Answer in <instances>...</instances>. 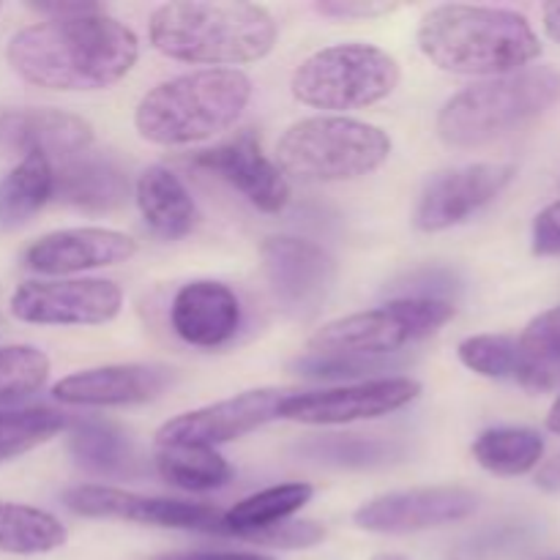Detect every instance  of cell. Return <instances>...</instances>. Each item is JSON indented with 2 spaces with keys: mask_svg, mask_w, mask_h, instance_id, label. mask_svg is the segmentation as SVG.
<instances>
[{
  "mask_svg": "<svg viewBox=\"0 0 560 560\" xmlns=\"http://www.w3.org/2000/svg\"><path fill=\"white\" fill-rule=\"evenodd\" d=\"M137 58L135 31L104 11L27 25L5 47V60L27 85L66 93L104 91L124 80Z\"/></svg>",
  "mask_w": 560,
  "mask_h": 560,
  "instance_id": "1",
  "label": "cell"
},
{
  "mask_svg": "<svg viewBox=\"0 0 560 560\" xmlns=\"http://www.w3.org/2000/svg\"><path fill=\"white\" fill-rule=\"evenodd\" d=\"M419 49L443 71L503 77L541 58V38L523 14L495 5L446 3L421 20Z\"/></svg>",
  "mask_w": 560,
  "mask_h": 560,
  "instance_id": "2",
  "label": "cell"
},
{
  "mask_svg": "<svg viewBox=\"0 0 560 560\" xmlns=\"http://www.w3.org/2000/svg\"><path fill=\"white\" fill-rule=\"evenodd\" d=\"M151 44L191 66H241L266 58L277 44V20L257 3L184 0L159 5L148 22Z\"/></svg>",
  "mask_w": 560,
  "mask_h": 560,
  "instance_id": "3",
  "label": "cell"
},
{
  "mask_svg": "<svg viewBox=\"0 0 560 560\" xmlns=\"http://www.w3.org/2000/svg\"><path fill=\"white\" fill-rule=\"evenodd\" d=\"M249 98L252 80L244 71H189L151 88L137 104L135 126L153 145H195L235 126Z\"/></svg>",
  "mask_w": 560,
  "mask_h": 560,
  "instance_id": "4",
  "label": "cell"
},
{
  "mask_svg": "<svg viewBox=\"0 0 560 560\" xmlns=\"http://www.w3.org/2000/svg\"><path fill=\"white\" fill-rule=\"evenodd\" d=\"M560 96L550 66L514 71L454 93L438 115V137L452 148H479L539 118Z\"/></svg>",
  "mask_w": 560,
  "mask_h": 560,
  "instance_id": "5",
  "label": "cell"
},
{
  "mask_svg": "<svg viewBox=\"0 0 560 560\" xmlns=\"http://www.w3.org/2000/svg\"><path fill=\"white\" fill-rule=\"evenodd\" d=\"M392 140L377 126L345 115H315L290 126L277 145L279 170L306 184L355 180L388 162Z\"/></svg>",
  "mask_w": 560,
  "mask_h": 560,
  "instance_id": "6",
  "label": "cell"
},
{
  "mask_svg": "<svg viewBox=\"0 0 560 560\" xmlns=\"http://www.w3.org/2000/svg\"><path fill=\"white\" fill-rule=\"evenodd\" d=\"M399 85V63L375 44L317 49L293 71L290 91L315 109H361L383 102Z\"/></svg>",
  "mask_w": 560,
  "mask_h": 560,
  "instance_id": "7",
  "label": "cell"
},
{
  "mask_svg": "<svg viewBox=\"0 0 560 560\" xmlns=\"http://www.w3.org/2000/svg\"><path fill=\"white\" fill-rule=\"evenodd\" d=\"M457 306L452 301L435 299H394L377 310L355 312L326 323L310 339L312 353H348V355H392L408 345L421 342L441 331Z\"/></svg>",
  "mask_w": 560,
  "mask_h": 560,
  "instance_id": "8",
  "label": "cell"
},
{
  "mask_svg": "<svg viewBox=\"0 0 560 560\" xmlns=\"http://www.w3.org/2000/svg\"><path fill=\"white\" fill-rule=\"evenodd\" d=\"M120 306L124 293L109 279H31L9 301L11 315L33 326H102Z\"/></svg>",
  "mask_w": 560,
  "mask_h": 560,
  "instance_id": "9",
  "label": "cell"
},
{
  "mask_svg": "<svg viewBox=\"0 0 560 560\" xmlns=\"http://www.w3.org/2000/svg\"><path fill=\"white\" fill-rule=\"evenodd\" d=\"M66 509L80 517L93 520H126V523L153 525L173 530H202V534H224V512L206 503L170 501V498H148L140 492H126L118 487L82 485L71 487L63 495Z\"/></svg>",
  "mask_w": 560,
  "mask_h": 560,
  "instance_id": "10",
  "label": "cell"
},
{
  "mask_svg": "<svg viewBox=\"0 0 560 560\" xmlns=\"http://www.w3.org/2000/svg\"><path fill=\"white\" fill-rule=\"evenodd\" d=\"M421 394V383L410 377H377L328 392L290 394L279 408V419L312 427H337L353 421L381 419L402 410Z\"/></svg>",
  "mask_w": 560,
  "mask_h": 560,
  "instance_id": "11",
  "label": "cell"
},
{
  "mask_svg": "<svg viewBox=\"0 0 560 560\" xmlns=\"http://www.w3.org/2000/svg\"><path fill=\"white\" fill-rule=\"evenodd\" d=\"M260 257L273 299L295 317L315 315L337 282V262L315 241L273 235L262 241Z\"/></svg>",
  "mask_w": 560,
  "mask_h": 560,
  "instance_id": "12",
  "label": "cell"
},
{
  "mask_svg": "<svg viewBox=\"0 0 560 560\" xmlns=\"http://www.w3.org/2000/svg\"><path fill=\"white\" fill-rule=\"evenodd\" d=\"M288 397L290 394L279 388H255L224 402L189 410L159 427L156 446L217 448L222 443L238 441L255 432L257 427L279 419V408Z\"/></svg>",
  "mask_w": 560,
  "mask_h": 560,
  "instance_id": "13",
  "label": "cell"
},
{
  "mask_svg": "<svg viewBox=\"0 0 560 560\" xmlns=\"http://www.w3.org/2000/svg\"><path fill=\"white\" fill-rule=\"evenodd\" d=\"M476 509L479 495L465 487H419L372 498L353 514V523L370 534L408 536L459 523Z\"/></svg>",
  "mask_w": 560,
  "mask_h": 560,
  "instance_id": "14",
  "label": "cell"
},
{
  "mask_svg": "<svg viewBox=\"0 0 560 560\" xmlns=\"http://www.w3.org/2000/svg\"><path fill=\"white\" fill-rule=\"evenodd\" d=\"M514 164H465V167L446 170L430 178L416 206L413 224L421 233H441V230L463 224L476 211L495 200L514 180Z\"/></svg>",
  "mask_w": 560,
  "mask_h": 560,
  "instance_id": "15",
  "label": "cell"
},
{
  "mask_svg": "<svg viewBox=\"0 0 560 560\" xmlns=\"http://www.w3.org/2000/svg\"><path fill=\"white\" fill-rule=\"evenodd\" d=\"M91 145L93 126L80 115L52 107L0 109V156H44L55 167Z\"/></svg>",
  "mask_w": 560,
  "mask_h": 560,
  "instance_id": "16",
  "label": "cell"
},
{
  "mask_svg": "<svg viewBox=\"0 0 560 560\" xmlns=\"http://www.w3.org/2000/svg\"><path fill=\"white\" fill-rule=\"evenodd\" d=\"M195 167L208 170L238 189L257 211L282 213L290 202V184L282 170L262 153L260 140L252 131L233 137L217 148L200 151L191 159Z\"/></svg>",
  "mask_w": 560,
  "mask_h": 560,
  "instance_id": "17",
  "label": "cell"
},
{
  "mask_svg": "<svg viewBox=\"0 0 560 560\" xmlns=\"http://www.w3.org/2000/svg\"><path fill=\"white\" fill-rule=\"evenodd\" d=\"M137 255V241L118 230L71 228L49 233L27 246L25 266L47 277L93 271V268L118 266Z\"/></svg>",
  "mask_w": 560,
  "mask_h": 560,
  "instance_id": "18",
  "label": "cell"
},
{
  "mask_svg": "<svg viewBox=\"0 0 560 560\" xmlns=\"http://www.w3.org/2000/svg\"><path fill=\"white\" fill-rule=\"evenodd\" d=\"M173 383V370L148 364H115L74 372L55 383V399L82 408H118L156 399Z\"/></svg>",
  "mask_w": 560,
  "mask_h": 560,
  "instance_id": "19",
  "label": "cell"
},
{
  "mask_svg": "<svg viewBox=\"0 0 560 560\" xmlns=\"http://www.w3.org/2000/svg\"><path fill=\"white\" fill-rule=\"evenodd\" d=\"M170 323L186 345L222 348L241 328V301L228 284L197 279L175 293Z\"/></svg>",
  "mask_w": 560,
  "mask_h": 560,
  "instance_id": "20",
  "label": "cell"
},
{
  "mask_svg": "<svg viewBox=\"0 0 560 560\" xmlns=\"http://www.w3.org/2000/svg\"><path fill=\"white\" fill-rule=\"evenodd\" d=\"M129 175L109 156H82L55 170V197L88 213H107L129 200Z\"/></svg>",
  "mask_w": 560,
  "mask_h": 560,
  "instance_id": "21",
  "label": "cell"
},
{
  "mask_svg": "<svg viewBox=\"0 0 560 560\" xmlns=\"http://www.w3.org/2000/svg\"><path fill=\"white\" fill-rule=\"evenodd\" d=\"M457 355L476 375L492 377V381H514L528 392H547L558 383L560 370L525 359L517 339L503 337V334H479V337L463 339Z\"/></svg>",
  "mask_w": 560,
  "mask_h": 560,
  "instance_id": "22",
  "label": "cell"
},
{
  "mask_svg": "<svg viewBox=\"0 0 560 560\" xmlns=\"http://www.w3.org/2000/svg\"><path fill=\"white\" fill-rule=\"evenodd\" d=\"M145 228L156 238L178 241L189 235L197 224V206L184 180L164 164H153L140 175L135 189Z\"/></svg>",
  "mask_w": 560,
  "mask_h": 560,
  "instance_id": "23",
  "label": "cell"
},
{
  "mask_svg": "<svg viewBox=\"0 0 560 560\" xmlns=\"http://www.w3.org/2000/svg\"><path fill=\"white\" fill-rule=\"evenodd\" d=\"M69 452L82 470L93 476L135 474V446L129 435L113 421L80 419L71 427Z\"/></svg>",
  "mask_w": 560,
  "mask_h": 560,
  "instance_id": "24",
  "label": "cell"
},
{
  "mask_svg": "<svg viewBox=\"0 0 560 560\" xmlns=\"http://www.w3.org/2000/svg\"><path fill=\"white\" fill-rule=\"evenodd\" d=\"M55 197V167L44 156H25L0 178V230L31 222Z\"/></svg>",
  "mask_w": 560,
  "mask_h": 560,
  "instance_id": "25",
  "label": "cell"
},
{
  "mask_svg": "<svg viewBox=\"0 0 560 560\" xmlns=\"http://www.w3.org/2000/svg\"><path fill=\"white\" fill-rule=\"evenodd\" d=\"M312 495H315V490L304 481H290V485L255 492V495L235 503L230 512H224V534L235 536V539H246L257 530L288 523L295 512H301L310 503Z\"/></svg>",
  "mask_w": 560,
  "mask_h": 560,
  "instance_id": "26",
  "label": "cell"
},
{
  "mask_svg": "<svg viewBox=\"0 0 560 560\" xmlns=\"http://www.w3.org/2000/svg\"><path fill=\"white\" fill-rule=\"evenodd\" d=\"M299 454L317 465H331V468H348V470H366V468H386V465L399 463V459H405L408 448H405V443L388 441V438L320 435L301 443Z\"/></svg>",
  "mask_w": 560,
  "mask_h": 560,
  "instance_id": "27",
  "label": "cell"
},
{
  "mask_svg": "<svg viewBox=\"0 0 560 560\" xmlns=\"http://www.w3.org/2000/svg\"><path fill=\"white\" fill-rule=\"evenodd\" d=\"M66 539L69 534L55 514L0 501V552L5 556H44L63 547Z\"/></svg>",
  "mask_w": 560,
  "mask_h": 560,
  "instance_id": "28",
  "label": "cell"
},
{
  "mask_svg": "<svg viewBox=\"0 0 560 560\" xmlns=\"http://www.w3.org/2000/svg\"><path fill=\"white\" fill-rule=\"evenodd\" d=\"M474 457L495 476H525L545 457V438L528 427H495L476 438Z\"/></svg>",
  "mask_w": 560,
  "mask_h": 560,
  "instance_id": "29",
  "label": "cell"
},
{
  "mask_svg": "<svg viewBox=\"0 0 560 560\" xmlns=\"http://www.w3.org/2000/svg\"><path fill=\"white\" fill-rule=\"evenodd\" d=\"M153 463L167 485L186 492H211L233 479V468L217 448L159 446Z\"/></svg>",
  "mask_w": 560,
  "mask_h": 560,
  "instance_id": "30",
  "label": "cell"
},
{
  "mask_svg": "<svg viewBox=\"0 0 560 560\" xmlns=\"http://www.w3.org/2000/svg\"><path fill=\"white\" fill-rule=\"evenodd\" d=\"M66 427L63 413L52 408L0 410V463L22 457L47 443Z\"/></svg>",
  "mask_w": 560,
  "mask_h": 560,
  "instance_id": "31",
  "label": "cell"
},
{
  "mask_svg": "<svg viewBox=\"0 0 560 560\" xmlns=\"http://www.w3.org/2000/svg\"><path fill=\"white\" fill-rule=\"evenodd\" d=\"M49 359L33 345H9L0 348V405L16 402L47 383Z\"/></svg>",
  "mask_w": 560,
  "mask_h": 560,
  "instance_id": "32",
  "label": "cell"
},
{
  "mask_svg": "<svg viewBox=\"0 0 560 560\" xmlns=\"http://www.w3.org/2000/svg\"><path fill=\"white\" fill-rule=\"evenodd\" d=\"M392 364V359H377V355L310 353L295 361V370L306 377H320V381H355V377L386 372Z\"/></svg>",
  "mask_w": 560,
  "mask_h": 560,
  "instance_id": "33",
  "label": "cell"
},
{
  "mask_svg": "<svg viewBox=\"0 0 560 560\" xmlns=\"http://www.w3.org/2000/svg\"><path fill=\"white\" fill-rule=\"evenodd\" d=\"M517 345L525 359L560 370V306H552V310L534 317L520 334Z\"/></svg>",
  "mask_w": 560,
  "mask_h": 560,
  "instance_id": "34",
  "label": "cell"
},
{
  "mask_svg": "<svg viewBox=\"0 0 560 560\" xmlns=\"http://www.w3.org/2000/svg\"><path fill=\"white\" fill-rule=\"evenodd\" d=\"M326 530L317 523H279L273 528L257 530V534L246 536V541L262 547H279V550H306L323 541Z\"/></svg>",
  "mask_w": 560,
  "mask_h": 560,
  "instance_id": "35",
  "label": "cell"
},
{
  "mask_svg": "<svg viewBox=\"0 0 560 560\" xmlns=\"http://www.w3.org/2000/svg\"><path fill=\"white\" fill-rule=\"evenodd\" d=\"M397 3H377V0H320L315 11L331 20H375V16L397 11Z\"/></svg>",
  "mask_w": 560,
  "mask_h": 560,
  "instance_id": "36",
  "label": "cell"
},
{
  "mask_svg": "<svg viewBox=\"0 0 560 560\" xmlns=\"http://www.w3.org/2000/svg\"><path fill=\"white\" fill-rule=\"evenodd\" d=\"M534 255L560 257V200L541 208L534 219Z\"/></svg>",
  "mask_w": 560,
  "mask_h": 560,
  "instance_id": "37",
  "label": "cell"
},
{
  "mask_svg": "<svg viewBox=\"0 0 560 560\" xmlns=\"http://www.w3.org/2000/svg\"><path fill=\"white\" fill-rule=\"evenodd\" d=\"M31 11H36L44 20H74V16H88L96 14V11H104L98 3H82V0H74V3H60V0H52V3H31Z\"/></svg>",
  "mask_w": 560,
  "mask_h": 560,
  "instance_id": "38",
  "label": "cell"
},
{
  "mask_svg": "<svg viewBox=\"0 0 560 560\" xmlns=\"http://www.w3.org/2000/svg\"><path fill=\"white\" fill-rule=\"evenodd\" d=\"M162 560H277L268 556H257V552H178V556H164Z\"/></svg>",
  "mask_w": 560,
  "mask_h": 560,
  "instance_id": "39",
  "label": "cell"
},
{
  "mask_svg": "<svg viewBox=\"0 0 560 560\" xmlns=\"http://www.w3.org/2000/svg\"><path fill=\"white\" fill-rule=\"evenodd\" d=\"M536 487L545 492H560V454L541 465L539 474H536Z\"/></svg>",
  "mask_w": 560,
  "mask_h": 560,
  "instance_id": "40",
  "label": "cell"
},
{
  "mask_svg": "<svg viewBox=\"0 0 560 560\" xmlns=\"http://www.w3.org/2000/svg\"><path fill=\"white\" fill-rule=\"evenodd\" d=\"M541 16H545L547 36H550L552 42L560 44V3H545Z\"/></svg>",
  "mask_w": 560,
  "mask_h": 560,
  "instance_id": "41",
  "label": "cell"
},
{
  "mask_svg": "<svg viewBox=\"0 0 560 560\" xmlns=\"http://www.w3.org/2000/svg\"><path fill=\"white\" fill-rule=\"evenodd\" d=\"M547 430L560 435V397L556 399V402H552L550 413H547Z\"/></svg>",
  "mask_w": 560,
  "mask_h": 560,
  "instance_id": "42",
  "label": "cell"
},
{
  "mask_svg": "<svg viewBox=\"0 0 560 560\" xmlns=\"http://www.w3.org/2000/svg\"><path fill=\"white\" fill-rule=\"evenodd\" d=\"M375 560H408V558H402V556H377Z\"/></svg>",
  "mask_w": 560,
  "mask_h": 560,
  "instance_id": "43",
  "label": "cell"
},
{
  "mask_svg": "<svg viewBox=\"0 0 560 560\" xmlns=\"http://www.w3.org/2000/svg\"><path fill=\"white\" fill-rule=\"evenodd\" d=\"M550 560H560V558H550Z\"/></svg>",
  "mask_w": 560,
  "mask_h": 560,
  "instance_id": "44",
  "label": "cell"
}]
</instances>
